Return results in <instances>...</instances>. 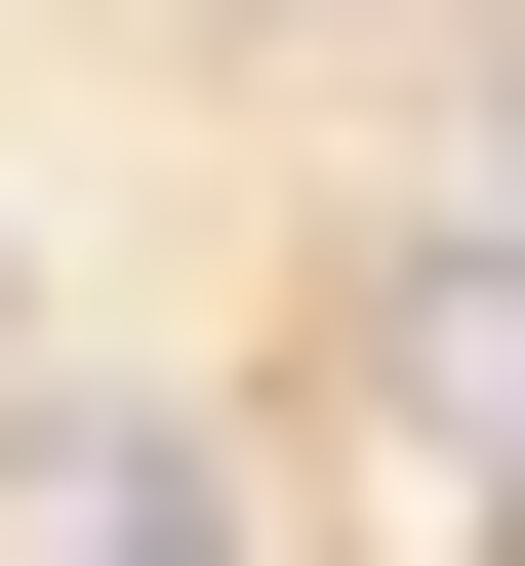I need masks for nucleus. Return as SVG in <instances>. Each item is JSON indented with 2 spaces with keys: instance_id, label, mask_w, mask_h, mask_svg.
Listing matches in <instances>:
<instances>
[{
  "instance_id": "obj_1",
  "label": "nucleus",
  "mask_w": 525,
  "mask_h": 566,
  "mask_svg": "<svg viewBox=\"0 0 525 566\" xmlns=\"http://www.w3.org/2000/svg\"><path fill=\"white\" fill-rule=\"evenodd\" d=\"M41 566H243V485H202V446H162V405H122V446H82V485H41Z\"/></svg>"
}]
</instances>
